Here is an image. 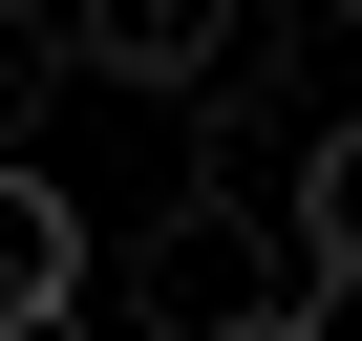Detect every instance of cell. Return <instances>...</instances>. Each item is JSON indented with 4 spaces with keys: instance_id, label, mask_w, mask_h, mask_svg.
<instances>
[{
    "instance_id": "1",
    "label": "cell",
    "mask_w": 362,
    "mask_h": 341,
    "mask_svg": "<svg viewBox=\"0 0 362 341\" xmlns=\"http://www.w3.org/2000/svg\"><path fill=\"white\" fill-rule=\"evenodd\" d=\"M256 299H277V277H256V235L192 192V214H170L128 277H86V341H214V320H256Z\"/></svg>"
},
{
    "instance_id": "2",
    "label": "cell",
    "mask_w": 362,
    "mask_h": 341,
    "mask_svg": "<svg viewBox=\"0 0 362 341\" xmlns=\"http://www.w3.org/2000/svg\"><path fill=\"white\" fill-rule=\"evenodd\" d=\"M86 277H107L86 192L64 170H0V320H86Z\"/></svg>"
},
{
    "instance_id": "3",
    "label": "cell",
    "mask_w": 362,
    "mask_h": 341,
    "mask_svg": "<svg viewBox=\"0 0 362 341\" xmlns=\"http://www.w3.org/2000/svg\"><path fill=\"white\" fill-rule=\"evenodd\" d=\"M214 22H235V0H64V64H107V86H214Z\"/></svg>"
},
{
    "instance_id": "4",
    "label": "cell",
    "mask_w": 362,
    "mask_h": 341,
    "mask_svg": "<svg viewBox=\"0 0 362 341\" xmlns=\"http://www.w3.org/2000/svg\"><path fill=\"white\" fill-rule=\"evenodd\" d=\"M277 235H298V277H320V299H362V107H341V128H298Z\"/></svg>"
},
{
    "instance_id": "5",
    "label": "cell",
    "mask_w": 362,
    "mask_h": 341,
    "mask_svg": "<svg viewBox=\"0 0 362 341\" xmlns=\"http://www.w3.org/2000/svg\"><path fill=\"white\" fill-rule=\"evenodd\" d=\"M214 341H320V299H256V320H214Z\"/></svg>"
},
{
    "instance_id": "6",
    "label": "cell",
    "mask_w": 362,
    "mask_h": 341,
    "mask_svg": "<svg viewBox=\"0 0 362 341\" xmlns=\"http://www.w3.org/2000/svg\"><path fill=\"white\" fill-rule=\"evenodd\" d=\"M298 22H341V43H362V0H298Z\"/></svg>"
},
{
    "instance_id": "7",
    "label": "cell",
    "mask_w": 362,
    "mask_h": 341,
    "mask_svg": "<svg viewBox=\"0 0 362 341\" xmlns=\"http://www.w3.org/2000/svg\"><path fill=\"white\" fill-rule=\"evenodd\" d=\"M0 341H86V320H0Z\"/></svg>"
}]
</instances>
